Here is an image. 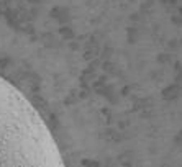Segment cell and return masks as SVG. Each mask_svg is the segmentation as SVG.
Returning a JSON list of instances; mask_svg holds the SVG:
<instances>
[{"label": "cell", "instance_id": "cell-1", "mask_svg": "<svg viewBox=\"0 0 182 167\" xmlns=\"http://www.w3.org/2000/svg\"><path fill=\"white\" fill-rule=\"evenodd\" d=\"M0 167H66L48 125L0 75Z\"/></svg>", "mask_w": 182, "mask_h": 167}]
</instances>
